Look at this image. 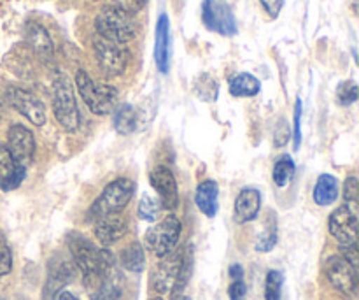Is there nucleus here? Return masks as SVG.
I'll list each match as a JSON object with an SVG mask.
<instances>
[{
    "label": "nucleus",
    "instance_id": "obj_20",
    "mask_svg": "<svg viewBox=\"0 0 359 300\" xmlns=\"http://www.w3.org/2000/svg\"><path fill=\"white\" fill-rule=\"evenodd\" d=\"M27 41L30 44V48L41 56L42 60H49L55 51V46H53V39L49 35V32L46 30L42 25L39 23H28L27 25Z\"/></svg>",
    "mask_w": 359,
    "mask_h": 300
},
{
    "label": "nucleus",
    "instance_id": "obj_17",
    "mask_svg": "<svg viewBox=\"0 0 359 300\" xmlns=\"http://www.w3.org/2000/svg\"><path fill=\"white\" fill-rule=\"evenodd\" d=\"M126 228H128V223H126V218L121 213L107 214V216H102L97 220L95 237L98 239V242L104 248H107V246L116 244L126 234Z\"/></svg>",
    "mask_w": 359,
    "mask_h": 300
},
{
    "label": "nucleus",
    "instance_id": "obj_23",
    "mask_svg": "<svg viewBox=\"0 0 359 300\" xmlns=\"http://www.w3.org/2000/svg\"><path fill=\"white\" fill-rule=\"evenodd\" d=\"M114 111V129L121 136H128V133L135 132L137 126H139V111L130 104L118 105Z\"/></svg>",
    "mask_w": 359,
    "mask_h": 300
},
{
    "label": "nucleus",
    "instance_id": "obj_14",
    "mask_svg": "<svg viewBox=\"0 0 359 300\" xmlns=\"http://www.w3.org/2000/svg\"><path fill=\"white\" fill-rule=\"evenodd\" d=\"M326 276L333 288L344 295L356 294V269L342 255L330 256L326 262Z\"/></svg>",
    "mask_w": 359,
    "mask_h": 300
},
{
    "label": "nucleus",
    "instance_id": "obj_30",
    "mask_svg": "<svg viewBox=\"0 0 359 300\" xmlns=\"http://www.w3.org/2000/svg\"><path fill=\"white\" fill-rule=\"evenodd\" d=\"M161 211H163V206H161L160 199L154 195H149V193H144L140 197V202H139V216L142 218L144 221H156L160 218Z\"/></svg>",
    "mask_w": 359,
    "mask_h": 300
},
{
    "label": "nucleus",
    "instance_id": "obj_32",
    "mask_svg": "<svg viewBox=\"0 0 359 300\" xmlns=\"http://www.w3.org/2000/svg\"><path fill=\"white\" fill-rule=\"evenodd\" d=\"M358 84L354 81H346L337 90V100L340 105H351L358 100Z\"/></svg>",
    "mask_w": 359,
    "mask_h": 300
},
{
    "label": "nucleus",
    "instance_id": "obj_35",
    "mask_svg": "<svg viewBox=\"0 0 359 300\" xmlns=\"http://www.w3.org/2000/svg\"><path fill=\"white\" fill-rule=\"evenodd\" d=\"M16 167H18L16 162H14V158L11 157L7 146L0 144V181L6 179Z\"/></svg>",
    "mask_w": 359,
    "mask_h": 300
},
{
    "label": "nucleus",
    "instance_id": "obj_21",
    "mask_svg": "<svg viewBox=\"0 0 359 300\" xmlns=\"http://www.w3.org/2000/svg\"><path fill=\"white\" fill-rule=\"evenodd\" d=\"M312 197H314V202L318 204V206H332V204L339 199V181H337L335 176H319L318 181H316Z\"/></svg>",
    "mask_w": 359,
    "mask_h": 300
},
{
    "label": "nucleus",
    "instance_id": "obj_18",
    "mask_svg": "<svg viewBox=\"0 0 359 300\" xmlns=\"http://www.w3.org/2000/svg\"><path fill=\"white\" fill-rule=\"evenodd\" d=\"M262 209V193L256 188H244L235 200L233 218L238 225L256 220Z\"/></svg>",
    "mask_w": 359,
    "mask_h": 300
},
{
    "label": "nucleus",
    "instance_id": "obj_42",
    "mask_svg": "<svg viewBox=\"0 0 359 300\" xmlns=\"http://www.w3.org/2000/svg\"><path fill=\"white\" fill-rule=\"evenodd\" d=\"M230 278L231 280H238V278H244V269H242L241 263H233L230 267Z\"/></svg>",
    "mask_w": 359,
    "mask_h": 300
},
{
    "label": "nucleus",
    "instance_id": "obj_38",
    "mask_svg": "<svg viewBox=\"0 0 359 300\" xmlns=\"http://www.w3.org/2000/svg\"><path fill=\"white\" fill-rule=\"evenodd\" d=\"M228 295H230V300H245V297H248V287H245L244 278L231 280L230 288H228Z\"/></svg>",
    "mask_w": 359,
    "mask_h": 300
},
{
    "label": "nucleus",
    "instance_id": "obj_12",
    "mask_svg": "<svg viewBox=\"0 0 359 300\" xmlns=\"http://www.w3.org/2000/svg\"><path fill=\"white\" fill-rule=\"evenodd\" d=\"M7 150L14 158L16 165L28 167L35 153V139L32 130L23 125H13L7 132Z\"/></svg>",
    "mask_w": 359,
    "mask_h": 300
},
{
    "label": "nucleus",
    "instance_id": "obj_24",
    "mask_svg": "<svg viewBox=\"0 0 359 300\" xmlns=\"http://www.w3.org/2000/svg\"><path fill=\"white\" fill-rule=\"evenodd\" d=\"M262 90V83L252 74L241 72L230 81V95L241 97H256Z\"/></svg>",
    "mask_w": 359,
    "mask_h": 300
},
{
    "label": "nucleus",
    "instance_id": "obj_45",
    "mask_svg": "<svg viewBox=\"0 0 359 300\" xmlns=\"http://www.w3.org/2000/svg\"><path fill=\"white\" fill-rule=\"evenodd\" d=\"M0 115H2V102H0Z\"/></svg>",
    "mask_w": 359,
    "mask_h": 300
},
{
    "label": "nucleus",
    "instance_id": "obj_5",
    "mask_svg": "<svg viewBox=\"0 0 359 300\" xmlns=\"http://www.w3.org/2000/svg\"><path fill=\"white\" fill-rule=\"evenodd\" d=\"M133 192H135V185L128 178H119L109 183L91 206L90 220L97 221L98 218L107 216V214L121 213L132 200Z\"/></svg>",
    "mask_w": 359,
    "mask_h": 300
},
{
    "label": "nucleus",
    "instance_id": "obj_1",
    "mask_svg": "<svg viewBox=\"0 0 359 300\" xmlns=\"http://www.w3.org/2000/svg\"><path fill=\"white\" fill-rule=\"evenodd\" d=\"M67 244H69L70 259L83 273L84 283L90 290L95 292L105 280V276H109L114 269V255L107 248H97L90 239L77 232L69 234Z\"/></svg>",
    "mask_w": 359,
    "mask_h": 300
},
{
    "label": "nucleus",
    "instance_id": "obj_3",
    "mask_svg": "<svg viewBox=\"0 0 359 300\" xmlns=\"http://www.w3.org/2000/svg\"><path fill=\"white\" fill-rule=\"evenodd\" d=\"M95 27H97L100 37L118 42V44L130 42L137 35V25L133 21V14L119 9L114 4L105 6L98 13L97 20H95Z\"/></svg>",
    "mask_w": 359,
    "mask_h": 300
},
{
    "label": "nucleus",
    "instance_id": "obj_34",
    "mask_svg": "<svg viewBox=\"0 0 359 300\" xmlns=\"http://www.w3.org/2000/svg\"><path fill=\"white\" fill-rule=\"evenodd\" d=\"M13 270V253L6 237L0 234V276H7Z\"/></svg>",
    "mask_w": 359,
    "mask_h": 300
},
{
    "label": "nucleus",
    "instance_id": "obj_9",
    "mask_svg": "<svg viewBox=\"0 0 359 300\" xmlns=\"http://www.w3.org/2000/svg\"><path fill=\"white\" fill-rule=\"evenodd\" d=\"M74 274H76V263L72 262V259L56 253L48 262V278L42 292L44 300H55L56 295L74 280Z\"/></svg>",
    "mask_w": 359,
    "mask_h": 300
},
{
    "label": "nucleus",
    "instance_id": "obj_31",
    "mask_svg": "<svg viewBox=\"0 0 359 300\" xmlns=\"http://www.w3.org/2000/svg\"><path fill=\"white\" fill-rule=\"evenodd\" d=\"M284 276L280 270H269L265 280V299L266 300H280L283 297Z\"/></svg>",
    "mask_w": 359,
    "mask_h": 300
},
{
    "label": "nucleus",
    "instance_id": "obj_15",
    "mask_svg": "<svg viewBox=\"0 0 359 300\" xmlns=\"http://www.w3.org/2000/svg\"><path fill=\"white\" fill-rule=\"evenodd\" d=\"M182 262V252H172L168 255L161 256V262L154 267L153 274H151V287L156 294L163 295L170 292L174 287V281L177 278L179 267Z\"/></svg>",
    "mask_w": 359,
    "mask_h": 300
},
{
    "label": "nucleus",
    "instance_id": "obj_41",
    "mask_svg": "<svg viewBox=\"0 0 359 300\" xmlns=\"http://www.w3.org/2000/svg\"><path fill=\"white\" fill-rule=\"evenodd\" d=\"M291 132H290V123H286L284 119H280L279 125L276 129V136H273V141H276L277 146H284V144L290 141Z\"/></svg>",
    "mask_w": 359,
    "mask_h": 300
},
{
    "label": "nucleus",
    "instance_id": "obj_26",
    "mask_svg": "<svg viewBox=\"0 0 359 300\" xmlns=\"http://www.w3.org/2000/svg\"><path fill=\"white\" fill-rule=\"evenodd\" d=\"M119 260H121L123 269L130 270V273H142L146 267V255L139 242H130L126 248H123Z\"/></svg>",
    "mask_w": 359,
    "mask_h": 300
},
{
    "label": "nucleus",
    "instance_id": "obj_8",
    "mask_svg": "<svg viewBox=\"0 0 359 300\" xmlns=\"http://www.w3.org/2000/svg\"><path fill=\"white\" fill-rule=\"evenodd\" d=\"M93 49L102 72L111 77L121 76L125 72L126 65H128V51L123 48V44L98 37L95 39Z\"/></svg>",
    "mask_w": 359,
    "mask_h": 300
},
{
    "label": "nucleus",
    "instance_id": "obj_4",
    "mask_svg": "<svg viewBox=\"0 0 359 300\" xmlns=\"http://www.w3.org/2000/svg\"><path fill=\"white\" fill-rule=\"evenodd\" d=\"M53 112L65 132L72 133L79 130L81 112L77 107L76 95H74L72 83L63 74H58L53 81Z\"/></svg>",
    "mask_w": 359,
    "mask_h": 300
},
{
    "label": "nucleus",
    "instance_id": "obj_27",
    "mask_svg": "<svg viewBox=\"0 0 359 300\" xmlns=\"http://www.w3.org/2000/svg\"><path fill=\"white\" fill-rule=\"evenodd\" d=\"M123 295V285L121 278L118 273H111L109 276H105V280L102 281L100 287L93 292L91 300H119Z\"/></svg>",
    "mask_w": 359,
    "mask_h": 300
},
{
    "label": "nucleus",
    "instance_id": "obj_43",
    "mask_svg": "<svg viewBox=\"0 0 359 300\" xmlns=\"http://www.w3.org/2000/svg\"><path fill=\"white\" fill-rule=\"evenodd\" d=\"M58 300H77L76 297H74L72 294H70V292H60L58 294Z\"/></svg>",
    "mask_w": 359,
    "mask_h": 300
},
{
    "label": "nucleus",
    "instance_id": "obj_25",
    "mask_svg": "<svg viewBox=\"0 0 359 300\" xmlns=\"http://www.w3.org/2000/svg\"><path fill=\"white\" fill-rule=\"evenodd\" d=\"M193 93L202 102L212 104L219 97V83L210 74H200L193 81Z\"/></svg>",
    "mask_w": 359,
    "mask_h": 300
},
{
    "label": "nucleus",
    "instance_id": "obj_22",
    "mask_svg": "<svg viewBox=\"0 0 359 300\" xmlns=\"http://www.w3.org/2000/svg\"><path fill=\"white\" fill-rule=\"evenodd\" d=\"M191 273H193V248L191 246H188V248L182 252L181 267H179V273L174 281V287L170 288L172 300L182 299V294H184L186 287H188V281L189 278H191Z\"/></svg>",
    "mask_w": 359,
    "mask_h": 300
},
{
    "label": "nucleus",
    "instance_id": "obj_37",
    "mask_svg": "<svg viewBox=\"0 0 359 300\" xmlns=\"http://www.w3.org/2000/svg\"><path fill=\"white\" fill-rule=\"evenodd\" d=\"M344 199L349 207H353L356 211V202H358V179L356 178H347L346 186H344Z\"/></svg>",
    "mask_w": 359,
    "mask_h": 300
},
{
    "label": "nucleus",
    "instance_id": "obj_39",
    "mask_svg": "<svg viewBox=\"0 0 359 300\" xmlns=\"http://www.w3.org/2000/svg\"><path fill=\"white\" fill-rule=\"evenodd\" d=\"M146 2L147 0H112V4H114L116 7H119V9L126 11V13L130 14L139 13V11L146 6Z\"/></svg>",
    "mask_w": 359,
    "mask_h": 300
},
{
    "label": "nucleus",
    "instance_id": "obj_2",
    "mask_svg": "<svg viewBox=\"0 0 359 300\" xmlns=\"http://www.w3.org/2000/svg\"><path fill=\"white\" fill-rule=\"evenodd\" d=\"M76 86L79 90L81 98L95 115H109L118 107L119 93L111 84L95 83L86 70H77Z\"/></svg>",
    "mask_w": 359,
    "mask_h": 300
},
{
    "label": "nucleus",
    "instance_id": "obj_28",
    "mask_svg": "<svg viewBox=\"0 0 359 300\" xmlns=\"http://www.w3.org/2000/svg\"><path fill=\"white\" fill-rule=\"evenodd\" d=\"M294 172H297V165H294L293 158H291L290 155L280 157L279 160L276 162L272 171V179L273 183H276V186H279V188L287 186V183L293 181Z\"/></svg>",
    "mask_w": 359,
    "mask_h": 300
},
{
    "label": "nucleus",
    "instance_id": "obj_33",
    "mask_svg": "<svg viewBox=\"0 0 359 300\" xmlns=\"http://www.w3.org/2000/svg\"><path fill=\"white\" fill-rule=\"evenodd\" d=\"M25 178H27V167H21V165H18V167L14 169V171L11 172L6 179H2V181H0V188H2L4 192H13V190H16L18 186L23 183Z\"/></svg>",
    "mask_w": 359,
    "mask_h": 300
},
{
    "label": "nucleus",
    "instance_id": "obj_44",
    "mask_svg": "<svg viewBox=\"0 0 359 300\" xmlns=\"http://www.w3.org/2000/svg\"><path fill=\"white\" fill-rule=\"evenodd\" d=\"M151 300H163L161 297H154V299H151Z\"/></svg>",
    "mask_w": 359,
    "mask_h": 300
},
{
    "label": "nucleus",
    "instance_id": "obj_16",
    "mask_svg": "<svg viewBox=\"0 0 359 300\" xmlns=\"http://www.w3.org/2000/svg\"><path fill=\"white\" fill-rule=\"evenodd\" d=\"M154 62L161 74L170 70V21L167 14H160L156 21V34H154Z\"/></svg>",
    "mask_w": 359,
    "mask_h": 300
},
{
    "label": "nucleus",
    "instance_id": "obj_7",
    "mask_svg": "<svg viewBox=\"0 0 359 300\" xmlns=\"http://www.w3.org/2000/svg\"><path fill=\"white\" fill-rule=\"evenodd\" d=\"M202 23L207 30L224 35V37H231L238 32L233 11H231L230 4H226L224 0H203Z\"/></svg>",
    "mask_w": 359,
    "mask_h": 300
},
{
    "label": "nucleus",
    "instance_id": "obj_46",
    "mask_svg": "<svg viewBox=\"0 0 359 300\" xmlns=\"http://www.w3.org/2000/svg\"><path fill=\"white\" fill-rule=\"evenodd\" d=\"M181 300H191V299H189V297H182Z\"/></svg>",
    "mask_w": 359,
    "mask_h": 300
},
{
    "label": "nucleus",
    "instance_id": "obj_40",
    "mask_svg": "<svg viewBox=\"0 0 359 300\" xmlns=\"http://www.w3.org/2000/svg\"><path fill=\"white\" fill-rule=\"evenodd\" d=\"M259 4H262V7L265 9V13L269 14L272 20L279 18L280 11H283V7H284V0H259Z\"/></svg>",
    "mask_w": 359,
    "mask_h": 300
},
{
    "label": "nucleus",
    "instance_id": "obj_10",
    "mask_svg": "<svg viewBox=\"0 0 359 300\" xmlns=\"http://www.w3.org/2000/svg\"><path fill=\"white\" fill-rule=\"evenodd\" d=\"M6 98L11 104V107L16 109L32 125L42 126L46 123L44 104L32 91L25 90V88L11 86L6 90Z\"/></svg>",
    "mask_w": 359,
    "mask_h": 300
},
{
    "label": "nucleus",
    "instance_id": "obj_36",
    "mask_svg": "<svg viewBox=\"0 0 359 300\" xmlns=\"http://www.w3.org/2000/svg\"><path fill=\"white\" fill-rule=\"evenodd\" d=\"M302 115H304V102H302V98H297V104H294V130H293L294 150H300V144H302Z\"/></svg>",
    "mask_w": 359,
    "mask_h": 300
},
{
    "label": "nucleus",
    "instance_id": "obj_11",
    "mask_svg": "<svg viewBox=\"0 0 359 300\" xmlns=\"http://www.w3.org/2000/svg\"><path fill=\"white\" fill-rule=\"evenodd\" d=\"M330 234L340 242V246L356 244L358 239V216L356 211L347 204L337 207L328 220Z\"/></svg>",
    "mask_w": 359,
    "mask_h": 300
},
{
    "label": "nucleus",
    "instance_id": "obj_6",
    "mask_svg": "<svg viewBox=\"0 0 359 300\" xmlns=\"http://www.w3.org/2000/svg\"><path fill=\"white\" fill-rule=\"evenodd\" d=\"M181 237V221L175 214H168L167 218L149 228L146 234V246L156 256H165L172 253Z\"/></svg>",
    "mask_w": 359,
    "mask_h": 300
},
{
    "label": "nucleus",
    "instance_id": "obj_13",
    "mask_svg": "<svg viewBox=\"0 0 359 300\" xmlns=\"http://www.w3.org/2000/svg\"><path fill=\"white\" fill-rule=\"evenodd\" d=\"M149 183L158 193L161 206L167 211H174L179 206V190L174 174L165 165H158L149 172Z\"/></svg>",
    "mask_w": 359,
    "mask_h": 300
},
{
    "label": "nucleus",
    "instance_id": "obj_29",
    "mask_svg": "<svg viewBox=\"0 0 359 300\" xmlns=\"http://www.w3.org/2000/svg\"><path fill=\"white\" fill-rule=\"evenodd\" d=\"M277 244V220L270 216L265 223V230L256 239V252L258 253H270Z\"/></svg>",
    "mask_w": 359,
    "mask_h": 300
},
{
    "label": "nucleus",
    "instance_id": "obj_19",
    "mask_svg": "<svg viewBox=\"0 0 359 300\" xmlns=\"http://www.w3.org/2000/svg\"><path fill=\"white\" fill-rule=\"evenodd\" d=\"M219 186L212 179H205L198 185L195 193V202L198 209L205 214L207 218H214L219 209Z\"/></svg>",
    "mask_w": 359,
    "mask_h": 300
}]
</instances>
